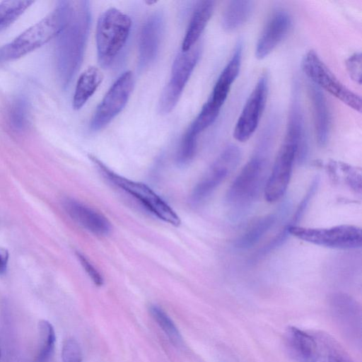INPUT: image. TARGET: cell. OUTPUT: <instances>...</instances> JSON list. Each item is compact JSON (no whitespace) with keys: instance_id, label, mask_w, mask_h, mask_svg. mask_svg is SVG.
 Wrapping results in <instances>:
<instances>
[{"instance_id":"obj_1","label":"cell","mask_w":362,"mask_h":362,"mask_svg":"<svg viewBox=\"0 0 362 362\" xmlns=\"http://www.w3.org/2000/svg\"><path fill=\"white\" fill-rule=\"evenodd\" d=\"M90 25L88 1H71L69 19L57 36L55 64L62 88L66 89L81 64Z\"/></svg>"},{"instance_id":"obj_2","label":"cell","mask_w":362,"mask_h":362,"mask_svg":"<svg viewBox=\"0 0 362 362\" xmlns=\"http://www.w3.org/2000/svg\"><path fill=\"white\" fill-rule=\"evenodd\" d=\"M269 141L264 139L254 156L246 163L232 182L226 194V202L229 208L230 218L233 221L242 219L264 192L267 176Z\"/></svg>"},{"instance_id":"obj_3","label":"cell","mask_w":362,"mask_h":362,"mask_svg":"<svg viewBox=\"0 0 362 362\" xmlns=\"http://www.w3.org/2000/svg\"><path fill=\"white\" fill-rule=\"evenodd\" d=\"M284 343L296 362H353L340 344L323 332L290 327Z\"/></svg>"},{"instance_id":"obj_4","label":"cell","mask_w":362,"mask_h":362,"mask_svg":"<svg viewBox=\"0 0 362 362\" xmlns=\"http://www.w3.org/2000/svg\"><path fill=\"white\" fill-rule=\"evenodd\" d=\"M71 1H59L55 8L11 42L0 47V66L37 49L57 36L66 23Z\"/></svg>"},{"instance_id":"obj_5","label":"cell","mask_w":362,"mask_h":362,"mask_svg":"<svg viewBox=\"0 0 362 362\" xmlns=\"http://www.w3.org/2000/svg\"><path fill=\"white\" fill-rule=\"evenodd\" d=\"M130 18L122 11L111 8L100 16L96 27V46L100 64L110 66L120 54L129 38Z\"/></svg>"},{"instance_id":"obj_6","label":"cell","mask_w":362,"mask_h":362,"mask_svg":"<svg viewBox=\"0 0 362 362\" xmlns=\"http://www.w3.org/2000/svg\"><path fill=\"white\" fill-rule=\"evenodd\" d=\"M90 158L104 177L134 197L154 216L174 226L180 224L176 212L149 187L117 174L93 156H90Z\"/></svg>"},{"instance_id":"obj_7","label":"cell","mask_w":362,"mask_h":362,"mask_svg":"<svg viewBox=\"0 0 362 362\" xmlns=\"http://www.w3.org/2000/svg\"><path fill=\"white\" fill-rule=\"evenodd\" d=\"M287 226L290 235L316 245L342 250L361 247V229L356 226L344 224L330 228Z\"/></svg>"},{"instance_id":"obj_8","label":"cell","mask_w":362,"mask_h":362,"mask_svg":"<svg viewBox=\"0 0 362 362\" xmlns=\"http://www.w3.org/2000/svg\"><path fill=\"white\" fill-rule=\"evenodd\" d=\"M301 67L312 83L325 90L356 111H361V99L349 89L331 71L315 51L311 49L303 57Z\"/></svg>"},{"instance_id":"obj_9","label":"cell","mask_w":362,"mask_h":362,"mask_svg":"<svg viewBox=\"0 0 362 362\" xmlns=\"http://www.w3.org/2000/svg\"><path fill=\"white\" fill-rule=\"evenodd\" d=\"M240 159V148L234 144L227 146L192 189L191 202L197 205L205 201L236 168Z\"/></svg>"},{"instance_id":"obj_10","label":"cell","mask_w":362,"mask_h":362,"mask_svg":"<svg viewBox=\"0 0 362 362\" xmlns=\"http://www.w3.org/2000/svg\"><path fill=\"white\" fill-rule=\"evenodd\" d=\"M200 56L199 48L181 52L175 59L170 76L164 87L158 102L161 114L170 112L177 105L183 90L192 75Z\"/></svg>"},{"instance_id":"obj_11","label":"cell","mask_w":362,"mask_h":362,"mask_svg":"<svg viewBox=\"0 0 362 362\" xmlns=\"http://www.w3.org/2000/svg\"><path fill=\"white\" fill-rule=\"evenodd\" d=\"M134 87L130 71L122 74L110 88L90 121V129L98 131L110 123L124 107Z\"/></svg>"},{"instance_id":"obj_12","label":"cell","mask_w":362,"mask_h":362,"mask_svg":"<svg viewBox=\"0 0 362 362\" xmlns=\"http://www.w3.org/2000/svg\"><path fill=\"white\" fill-rule=\"evenodd\" d=\"M268 91V76L263 73L248 96L235 124L233 136L237 141H246L257 129L265 108Z\"/></svg>"},{"instance_id":"obj_13","label":"cell","mask_w":362,"mask_h":362,"mask_svg":"<svg viewBox=\"0 0 362 362\" xmlns=\"http://www.w3.org/2000/svg\"><path fill=\"white\" fill-rule=\"evenodd\" d=\"M296 157V146L284 139L263 192L264 199L268 202L274 203L279 201L286 193Z\"/></svg>"},{"instance_id":"obj_14","label":"cell","mask_w":362,"mask_h":362,"mask_svg":"<svg viewBox=\"0 0 362 362\" xmlns=\"http://www.w3.org/2000/svg\"><path fill=\"white\" fill-rule=\"evenodd\" d=\"M221 109L209 100L203 105L182 136L177 155L178 163L185 165L193 159L197 151L199 135L215 122Z\"/></svg>"},{"instance_id":"obj_15","label":"cell","mask_w":362,"mask_h":362,"mask_svg":"<svg viewBox=\"0 0 362 362\" xmlns=\"http://www.w3.org/2000/svg\"><path fill=\"white\" fill-rule=\"evenodd\" d=\"M291 26L290 15L276 10L269 17L256 45L255 56L262 59L271 54L287 35Z\"/></svg>"},{"instance_id":"obj_16","label":"cell","mask_w":362,"mask_h":362,"mask_svg":"<svg viewBox=\"0 0 362 362\" xmlns=\"http://www.w3.org/2000/svg\"><path fill=\"white\" fill-rule=\"evenodd\" d=\"M298 85L294 82L290 110L284 139L294 144L297 147L296 160L305 162L308 153L304 117L300 100Z\"/></svg>"},{"instance_id":"obj_17","label":"cell","mask_w":362,"mask_h":362,"mask_svg":"<svg viewBox=\"0 0 362 362\" xmlns=\"http://www.w3.org/2000/svg\"><path fill=\"white\" fill-rule=\"evenodd\" d=\"M163 18L160 13L151 15L141 27L139 38V67L144 69L156 59L161 42Z\"/></svg>"},{"instance_id":"obj_18","label":"cell","mask_w":362,"mask_h":362,"mask_svg":"<svg viewBox=\"0 0 362 362\" xmlns=\"http://www.w3.org/2000/svg\"><path fill=\"white\" fill-rule=\"evenodd\" d=\"M63 207L73 220L90 232L98 235H105L110 232L111 226L107 219L83 203L67 199L64 201Z\"/></svg>"},{"instance_id":"obj_19","label":"cell","mask_w":362,"mask_h":362,"mask_svg":"<svg viewBox=\"0 0 362 362\" xmlns=\"http://www.w3.org/2000/svg\"><path fill=\"white\" fill-rule=\"evenodd\" d=\"M243 54V42L239 40L235 46L233 54L221 72L209 100L214 105L222 107L232 84L239 74Z\"/></svg>"},{"instance_id":"obj_20","label":"cell","mask_w":362,"mask_h":362,"mask_svg":"<svg viewBox=\"0 0 362 362\" xmlns=\"http://www.w3.org/2000/svg\"><path fill=\"white\" fill-rule=\"evenodd\" d=\"M288 208L289 204H282L276 211L256 220L235 240L234 247L239 250H247L255 245L273 228L279 219L285 214Z\"/></svg>"},{"instance_id":"obj_21","label":"cell","mask_w":362,"mask_h":362,"mask_svg":"<svg viewBox=\"0 0 362 362\" xmlns=\"http://www.w3.org/2000/svg\"><path fill=\"white\" fill-rule=\"evenodd\" d=\"M309 98L313 107L316 140L320 146L327 144L330 130V114L324 93L312 83L308 86Z\"/></svg>"},{"instance_id":"obj_22","label":"cell","mask_w":362,"mask_h":362,"mask_svg":"<svg viewBox=\"0 0 362 362\" xmlns=\"http://www.w3.org/2000/svg\"><path fill=\"white\" fill-rule=\"evenodd\" d=\"M214 7V1H200L197 4L182 42V52L193 47L211 19Z\"/></svg>"},{"instance_id":"obj_23","label":"cell","mask_w":362,"mask_h":362,"mask_svg":"<svg viewBox=\"0 0 362 362\" xmlns=\"http://www.w3.org/2000/svg\"><path fill=\"white\" fill-rule=\"evenodd\" d=\"M4 119L8 131L15 135L24 133L30 124V104L27 98L19 95L8 103Z\"/></svg>"},{"instance_id":"obj_24","label":"cell","mask_w":362,"mask_h":362,"mask_svg":"<svg viewBox=\"0 0 362 362\" xmlns=\"http://www.w3.org/2000/svg\"><path fill=\"white\" fill-rule=\"evenodd\" d=\"M103 78L101 71L95 66L86 69L79 76L74 93L72 106L79 110L88 102Z\"/></svg>"},{"instance_id":"obj_25","label":"cell","mask_w":362,"mask_h":362,"mask_svg":"<svg viewBox=\"0 0 362 362\" xmlns=\"http://www.w3.org/2000/svg\"><path fill=\"white\" fill-rule=\"evenodd\" d=\"M254 3L249 0L229 1L222 16L223 28L232 32L245 24L252 13Z\"/></svg>"},{"instance_id":"obj_26","label":"cell","mask_w":362,"mask_h":362,"mask_svg":"<svg viewBox=\"0 0 362 362\" xmlns=\"http://www.w3.org/2000/svg\"><path fill=\"white\" fill-rule=\"evenodd\" d=\"M331 305L334 313L338 318L339 321L345 326L348 325L352 328L354 325L357 326L358 322V306L356 302L349 296L337 293L332 296Z\"/></svg>"},{"instance_id":"obj_27","label":"cell","mask_w":362,"mask_h":362,"mask_svg":"<svg viewBox=\"0 0 362 362\" xmlns=\"http://www.w3.org/2000/svg\"><path fill=\"white\" fill-rule=\"evenodd\" d=\"M33 3L34 1L30 0L1 1L0 3V30L11 25Z\"/></svg>"},{"instance_id":"obj_28","label":"cell","mask_w":362,"mask_h":362,"mask_svg":"<svg viewBox=\"0 0 362 362\" xmlns=\"http://www.w3.org/2000/svg\"><path fill=\"white\" fill-rule=\"evenodd\" d=\"M39 334V362H45L51 356L55 344V332L52 324L45 320L38 323Z\"/></svg>"},{"instance_id":"obj_29","label":"cell","mask_w":362,"mask_h":362,"mask_svg":"<svg viewBox=\"0 0 362 362\" xmlns=\"http://www.w3.org/2000/svg\"><path fill=\"white\" fill-rule=\"evenodd\" d=\"M149 312L170 340L175 345L182 341V337L179 330L168 315L159 306L152 305L149 308Z\"/></svg>"},{"instance_id":"obj_30","label":"cell","mask_w":362,"mask_h":362,"mask_svg":"<svg viewBox=\"0 0 362 362\" xmlns=\"http://www.w3.org/2000/svg\"><path fill=\"white\" fill-rule=\"evenodd\" d=\"M320 183V177L316 176L313 181L311 182L310 185L309 186L303 198L299 203L291 221L289 222L290 226H296V223H298L303 215L304 214L310 201L315 194L318 185Z\"/></svg>"},{"instance_id":"obj_31","label":"cell","mask_w":362,"mask_h":362,"mask_svg":"<svg viewBox=\"0 0 362 362\" xmlns=\"http://www.w3.org/2000/svg\"><path fill=\"white\" fill-rule=\"evenodd\" d=\"M338 169L345 175L346 183L359 194L361 193V170L355 167L344 163H337Z\"/></svg>"},{"instance_id":"obj_32","label":"cell","mask_w":362,"mask_h":362,"mask_svg":"<svg viewBox=\"0 0 362 362\" xmlns=\"http://www.w3.org/2000/svg\"><path fill=\"white\" fill-rule=\"evenodd\" d=\"M62 362H82V353L79 344L74 338L66 339L62 349Z\"/></svg>"},{"instance_id":"obj_33","label":"cell","mask_w":362,"mask_h":362,"mask_svg":"<svg viewBox=\"0 0 362 362\" xmlns=\"http://www.w3.org/2000/svg\"><path fill=\"white\" fill-rule=\"evenodd\" d=\"M362 57L361 52H355L346 60V67L350 78L356 83H361Z\"/></svg>"},{"instance_id":"obj_34","label":"cell","mask_w":362,"mask_h":362,"mask_svg":"<svg viewBox=\"0 0 362 362\" xmlns=\"http://www.w3.org/2000/svg\"><path fill=\"white\" fill-rule=\"evenodd\" d=\"M77 258L92 281L98 286L103 284V279L96 268L82 253L76 252Z\"/></svg>"},{"instance_id":"obj_35","label":"cell","mask_w":362,"mask_h":362,"mask_svg":"<svg viewBox=\"0 0 362 362\" xmlns=\"http://www.w3.org/2000/svg\"><path fill=\"white\" fill-rule=\"evenodd\" d=\"M9 254L7 249L0 247V275L6 272Z\"/></svg>"}]
</instances>
